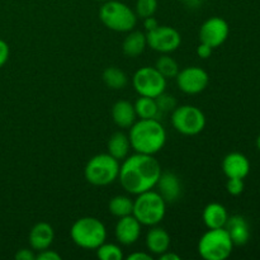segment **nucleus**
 Returning <instances> with one entry per match:
<instances>
[{"mask_svg": "<svg viewBox=\"0 0 260 260\" xmlns=\"http://www.w3.org/2000/svg\"><path fill=\"white\" fill-rule=\"evenodd\" d=\"M122 161L118 180L127 193L137 196L154 189L162 172L160 162L155 159L154 155L135 152Z\"/></svg>", "mask_w": 260, "mask_h": 260, "instance_id": "nucleus-1", "label": "nucleus"}, {"mask_svg": "<svg viewBox=\"0 0 260 260\" xmlns=\"http://www.w3.org/2000/svg\"><path fill=\"white\" fill-rule=\"evenodd\" d=\"M128 139L135 152L155 155L167 142V131L157 118L139 119L129 127Z\"/></svg>", "mask_w": 260, "mask_h": 260, "instance_id": "nucleus-2", "label": "nucleus"}, {"mask_svg": "<svg viewBox=\"0 0 260 260\" xmlns=\"http://www.w3.org/2000/svg\"><path fill=\"white\" fill-rule=\"evenodd\" d=\"M70 236L73 243L79 248L96 250L107 240V229L99 218L86 216L73 223Z\"/></svg>", "mask_w": 260, "mask_h": 260, "instance_id": "nucleus-3", "label": "nucleus"}, {"mask_svg": "<svg viewBox=\"0 0 260 260\" xmlns=\"http://www.w3.org/2000/svg\"><path fill=\"white\" fill-rule=\"evenodd\" d=\"M167 205L164 198L157 190H146L137 194L134 201L132 215L142 226H156L164 220L167 213Z\"/></svg>", "mask_w": 260, "mask_h": 260, "instance_id": "nucleus-4", "label": "nucleus"}, {"mask_svg": "<svg viewBox=\"0 0 260 260\" xmlns=\"http://www.w3.org/2000/svg\"><path fill=\"white\" fill-rule=\"evenodd\" d=\"M99 19L108 29L121 33H128L137 24L135 10L118 0L104 2L99 9Z\"/></svg>", "mask_w": 260, "mask_h": 260, "instance_id": "nucleus-5", "label": "nucleus"}, {"mask_svg": "<svg viewBox=\"0 0 260 260\" xmlns=\"http://www.w3.org/2000/svg\"><path fill=\"white\" fill-rule=\"evenodd\" d=\"M119 161L112 155L98 154L91 157L84 168L86 182L95 187H106L118 179Z\"/></svg>", "mask_w": 260, "mask_h": 260, "instance_id": "nucleus-6", "label": "nucleus"}, {"mask_svg": "<svg viewBox=\"0 0 260 260\" xmlns=\"http://www.w3.org/2000/svg\"><path fill=\"white\" fill-rule=\"evenodd\" d=\"M234 246L225 228L208 229L198 241V253L205 260H225L231 255Z\"/></svg>", "mask_w": 260, "mask_h": 260, "instance_id": "nucleus-7", "label": "nucleus"}, {"mask_svg": "<svg viewBox=\"0 0 260 260\" xmlns=\"http://www.w3.org/2000/svg\"><path fill=\"white\" fill-rule=\"evenodd\" d=\"M172 124L175 131L184 136H196L205 129L206 116L196 106H177L172 112Z\"/></svg>", "mask_w": 260, "mask_h": 260, "instance_id": "nucleus-8", "label": "nucleus"}, {"mask_svg": "<svg viewBox=\"0 0 260 260\" xmlns=\"http://www.w3.org/2000/svg\"><path fill=\"white\" fill-rule=\"evenodd\" d=\"M132 85L139 95L156 98L167 89V79L155 69V66H144L134 74Z\"/></svg>", "mask_w": 260, "mask_h": 260, "instance_id": "nucleus-9", "label": "nucleus"}, {"mask_svg": "<svg viewBox=\"0 0 260 260\" xmlns=\"http://www.w3.org/2000/svg\"><path fill=\"white\" fill-rule=\"evenodd\" d=\"M147 46L160 53H172L180 47L182 36L169 25H157L146 33Z\"/></svg>", "mask_w": 260, "mask_h": 260, "instance_id": "nucleus-10", "label": "nucleus"}, {"mask_svg": "<svg viewBox=\"0 0 260 260\" xmlns=\"http://www.w3.org/2000/svg\"><path fill=\"white\" fill-rule=\"evenodd\" d=\"M177 85L183 93L194 95L200 94L205 90L210 83V76L207 71L203 70L200 66H188L183 70H179V73L175 76Z\"/></svg>", "mask_w": 260, "mask_h": 260, "instance_id": "nucleus-11", "label": "nucleus"}, {"mask_svg": "<svg viewBox=\"0 0 260 260\" xmlns=\"http://www.w3.org/2000/svg\"><path fill=\"white\" fill-rule=\"evenodd\" d=\"M229 35V23L221 17H211L201 25L200 41L212 48H217L226 42Z\"/></svg>", "mask_w": 260, "mask_h": 260, "instance_id": "nucleus-12", "label": "nucleus"}, {"mask_svg": "<svg viewBox=\"0 0 260 260\" xmlns=\"http://www.w3.org/2000/svg\"><path fill=\"white\" fill-rule=\"evenodd\" d=\"M141 228L142 225L134 215L124 216L118 218V222L114 228V236L121 245H134L141 236Z\"/></svg>", "mask_w": 260, "mask_h": 260, "instance_id": "nucleus-13", "label": "nucleus"}, {"mask_svg": "<svg viewBox=\"0 0 260 260\" xmlns=\"http://www.w3.org/2000/svg\"><path fill=\"white\" fill-rule=\"evenodd\" d=\"M155 187L157 188V192L167 203H175L182 197V182L179 177L173 172H161Z\"/></svg>", "mask_w": 260, "mask_h": 260, "instance_id": "nucleus-14", "label": "nucleus"}, {"mask_svg": "<svg viewBox=\"0 0 260 260\" xmlns=\"http://www.w3.org/2000/svg\"><path fill=\"white\" fill-rule=\"evenodd\" d=\"M222 172L228 178L245 179L250 173L249 159L241 152H230L222 160Z\"/></svg>", "mask_w": 260, "mask_h": 260, "instance_id": "nucleus-15", "label": "nucleus"}, {"mask_svg": "<svg viewBox=\"0 0 260 260\" xmlns=\"http://www.w3.org/2000/svg\"><path fill=\"white\" fill-rule=\"evenodd\" d=\"M55 239V231L53 228L48 222H37L29 231V240L30 248L35 251H41L48 249L53 243Z\"/></svg>", "mask_w": 260, "mask_h": 260, "instance_id": "nucleus-16", "label": "nucleus"}, {"mask_svg": "<svg viewBox=\"0 0 260 260\" xmlns=\"http://www.w3.org/2000/svg\"><path fill=\"white\" fill-rule=\"evenodd\" d=\"M146 249L149 253L155 254L159 256L160 254L165 253L169 250L172 239H170L169 233L165 229L159 228V226H151L150 230L147 231L146 239H145Z\"/></svg>", "mask_w": 260, "mask_h": 260, "instance_id": "nucleus-17", "label": "nucleus"}, {"mask_svg": "<svg viewBox=\"0 0 260 260\" xmlns=\"http://www.w3.org/2000/svg\"><path fill=\"white\" fill-rule=\"evenodd\" d=\"M225 230L230 235L234 245L243 246L250 239V228L249 223L243 216H229L228 222L225 225Z\"/></svg>", "mask_w": 260, "mask_h": 260, "instance_id": "nucleus-18", "label": "nucleus"}, {"mask_svg": "<svg viewBox=\"0 0 260 260\" xmlns=\"http://www.w3.org/2000/svg\"><path fill=\"white\" fill-rule=\"evenodd\" d=\"M112 118L119 128H129L136 122L137 114L135 106L128 101H118L112 107Z\"/></svg>", "mask_w": 260, "mask_h": 260, "instance_id": "nucleus-19", "label": "nucleus"}, {"mask_svg": "<svg viewBox=\"0 0 260 260\" xmlns=\"http://www.w3.org/2000/svg\"><path fill=\"white\" fill-rule=\"evenodd\" d=\"M228 210L225 208V206L217 202L208 203L202 213V220L207 229L225 228L226 222H228Z\"/></svg>", "mask_w": 260, "mask_h": 260, "instance_id": "nucleus-20", "label": "nucleus"}, {"mask_svg": "<svg viewBox=\"0 0 260 260\" xmlns=\"http://www.w3.org/2000/svg\"><path fill=\"white\" fill-rule=\"evenodd\" d=\"M147 47L146 35L141 30H129L122 43V51L127 57H137Z\"/></svg>", "mask_w": 260, "mask_h": 260, "instance_id": "nucleus-21", "label": "nucleus"}, {"mask_svg": "<svg viewBox=\"0 0 260 260\" xmlns=\"http://www.w3.org/2000/svg\"><path fill=\"white\" fill-rule=\"evenodd\" d=\"M107 149H108V154L112 155L114 159H117L118 161L124 160L129 155V150H131L128 135L119 131L113 134L109 137Z\"/></svg>", "mask_w": 260, "mask_h": 260, "instance_id": "nucleus-22", "label": "nucleus"}, {"mask_svg": "<svg viewBox=\"0 0 260 260\" xmlns=\"http://www.w3.org/2000/svg\"><path fill=\"white\" fill-rule=\"evenodd\" d=\"M134 106L137 114V118L140 119L159 118V116L161 114L159 112V108H157L155 98L140 95V98L135 102Z\"/></svg>", "mask_w": 260, "mask_h": 260, "instance_id": "nucleus-23", "label": "nucleus"}, {"mask_svg": "<svg viewBox=\"0 0 260 260\" xmlns=\"http://www.w3.org/2000/svg\"><path fill=\"white\" fill-rule=\"evenodd\" d=\"M102 78H103L104 84L113 90H121V89L126 88V85L128 84V78H127L126 73L116 66L107 68L103 71Z\"/></svg>", "mask_w": 260, "mask_h": 260, "instance_id": "nucleus-24", "label": "nucleus"}, {"mask_svg": "<svg viewBox=\"0 0 260 260\" xmlns=\"http://www.w3.org/2000/svg\"><path fill=\"white\" fill-rule=\"evenodd\" d=\"M109 212L117 218L124 217V216L132 215L134 210V201L128 196H114L108 203Z\"/></svg>", "mask_w": 260, "mask_h": 260, "instance_id": "nucleus-25", "label": "nucleus"}, {"mask_svg": "<svg viewBox=\"0 0 260 260\" xmlns=\"http://www.w3.org/2000/svg\"><path fill=\"white\" fill-rule=\"evenodd\" d=\"M155 69L164 76L165 79L175 78L179 73V65L173 57H170L169 53H162L155 62Z\"/></svg>", "mask_w": 260, "mask_h": 260, "instance_id": "nucleus-26", "label": "nucleus"}, {"mask_svg": "<svg viewBox=\"0 0 260 260\" xmlns=\"http://www.w3.org/2000/svg\"><path fill=\"white\" fill-rule=\"evenodd\" d=\"M96 256L101 260H123L124 258L121 246L106 241L96 248Z\"/></svg>", "mask_w": 260, "mask_h": 260, "instance_id": "nucleus-27", "label": "nucleus"}, {"mask_svg": "<svg viewBox=\"0 0 260 260\" xmlns=\"http://www.w3.org/2000/svg\"><path fill=\"white\" fill-rule=\"evenodd\" d=\"M157 0H137L135 5V13L137 18L152 17L157 10Z\"/></svg>", "mask_w": 260, "mask_h": 260, "instance_id": "nucleus-28", "label": "nucleus"}, {"mask_svg": "<svg viewBox=\"0 0 260 260\" xmlns=\"http://www.w3.org/2000/svg\"><path fill=\"white\" fill-rule=\"evenodd\" d=\"M155 101H156L160 113H169V112L174 111L178 106L177 99L173 95H170V94H165V91L160 94V95H157Z\"/></svg>", "mask_w": 260, "mask_h": 260, "instance_id": "nucleus-29", "label": "nucleus"}, {"mask_svg": "<svg viewBox=\"0 0 260 260\" xmlns=\"http://www.w3.org/2000/svg\"><path fill=\"white\" fill-rule=\"evenodd\" d=\"M244 179L240 178H228V183H226V189H228L229 194L231 196H240L244 192Z\"/></svg>", "mask_w": 260, "mask_h": 260, "instance_id": "nucleus-30", "label": "nucleus"}, {"mask_svg": "<svg viewBox=\"0 0 260 260\" xmlns=\"http://www.w3.org/2000/svg\"><path fill=\"white\" fill-rule=\"evenodd\" d=\"M36 259L37 260H61L62 256L57 253L56 250H51L50 248L41 250L36 254Z\"/></svg>", "mask_w": 260, "mask_h": 260, "instance_id": "nucleus-31", "label": "nucleus"}, {"mask_svg": "<svg viewBox=\"0 0 260 260\" xmlns=\"http://www.w3.org/2000/svg\"><path fill=\"white\" fill-rule=\"evenodd\" d=\"M9 55H10L9 45H8L4 40H0V69L7 63L8 58H9Z\"/></svg>", "mask_w": 260, "mask_h": 260, "instance_id": "nucleus-32", "label": "nucleus"}, {"mask_svg": "<svg viewBox=\"0 0 260 260\" xmlns=\"http://www.w3.org/2000/svg\"><path fill=\"white\" fill-rule=\"evenodd\" d=\"M33 249H20L15 253L14 258L17 260H35L36 259V254L33 253Z\"/></svg>", "mask_w": 260, "mask_h": 260, "instance_id": "nucleus-33", "label": "nucleus"}, {"mask_svg": "<svg viewBox=\"0 0 260 260\" xmlns=\"http://www.w3.org/2000/svg\"><path fill=\"white\" fill-rule=\"evenodd\" d=\"M212 52H213V48L211 47V46L206 45V43H203V42H201L200 45H198V47H197L198 57H201V58H203V60H206V58L211 57Z\"/></svg>", "mask_w": 260, "mask_h": 260, "instance_id": "nucleus-34", "label": "nucleus"}, {"mask_svg": "<svg viewBox=\"0 0 260 260\" xmlns=\"http://www.w3.org/2000/svg\"><path fill=\"white\" fill-rule=\"evenodd\" d=\"M127 260H152V256L146 251H135L127 256Z\"/></svg>", "mask_w": 260, "mask_h": 260, "instance_id": "nucleus-35", "label": "nucleus"}, {"mask_svg": "<svg viewBox=\"0 0 260 260\" xmlns=\"http://www.w3.org/2000/svg\"><path fill=\"white\" fill-rule=\"evenodd\" d=\"M157 25H159V22H157L156 18H154V15H152V17H147L144 19V27L147 32H149V30H152L154 28H156Z\"/></svg>", "mask_w": 260, "mask_h": 260, "instance_id": "nucleus-36", "label": "nucleus"}, {"mask_svg": "<svg viewBox=\"0 0 260 260\" xmlns=\"http://www.w3.org/2000/svg\"><path fill=\"white\" fill-rule=\"evenodd\" d=\"M159 259L160 260H180V256L178 255V254L173 253V251L167 250V251H165V253L160 254Z\"/></svg>", "mask_w": 260, "mask_h": 260, "instance_id": "nucleus-37", "label": "nucleus"}, {"mask_svg": "<svg viewBox=\"0 0 260 260\" xmlns=\"http://www.w3.org/2000/svg\"><path fill=\"white\" fill-rule=\"evenodd\" d=\"M256 147H258L260 151V135L258 136V139H256Z\"/></svg>", "mask_w": 260, "mask_h": 260, "instance_id": "nucleus-38", "label": "nucleus"}, {"mask_svg": "<svg viewBox=\"0 0 260 260\" xmlns=\"http://www.w3.org/2000/svg\"><path fill=\"white\" fill-rule=\"evenodd\" d=\"M96 2H101V3H104V2H108V0H96Z\"/></svg>", "mask_w": 260, "mask_h": 260, "instance_id": "nucleus-39", "label": "nucleus"}, {"mask_svg": "<svg viewBox=\"0 0 260 260\" xmlns=\"http://www.w3.org/2000/svg\"><path fill=\"white\" fill-rule=\"evenodd\" d=\"M178 2H190V0H178Z\"/></svg>", "mask_w": 260, "mask_h": 260, "instance_id": "nucleus-40", "label": "nucleus"}]
</instances>
